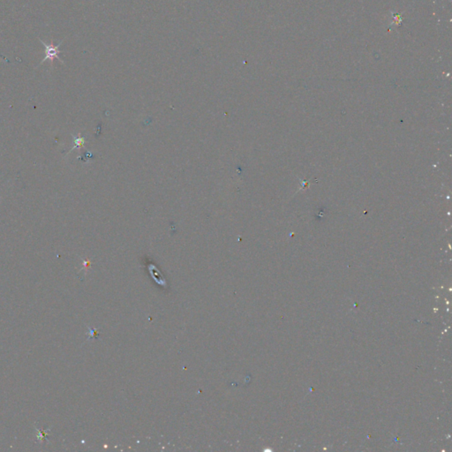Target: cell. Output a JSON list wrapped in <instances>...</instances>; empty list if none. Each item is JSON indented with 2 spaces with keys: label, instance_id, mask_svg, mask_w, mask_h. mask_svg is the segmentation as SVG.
I'll list each match as a JSON object with an SVG mask.
<instances>
[{
  "label": "cell",
  "instance_id": "6da1fadb",
  "mask_svg": "<svg viewBox=\"0 0 452 452\" xmlns=\"http://www.w3.org/2000/svg\"><path fill=\"white\" fill-rule=\"evenodd\" d=\"M39 41L41 42L42 45L45 47V57L44 59L41 61L40 65H42L43 62H45L46 60L51 61L52 65H53V62L55 59H58V60L60 61L62 64H64V62L61 60L60 58L59 57V53H60V50H59V47H60L62 42H59L58 45H55L53 44V42H50V43H46L45 42H43L41 39H39Z\"/></svg>",
  "mask_w": 452,
  "mask_h": 452
},
{
  "label": "cell",
  "instance_id": "7a4b0ae2",
  "mask_svg": "<svg viewBox=\"0 0 452 452\" xmlns=\"http://www.w3.org/2000/svg\"><path fill=\"white\" fill-rule=\"evenodd\" d=\"M38 431L39 432V433H38V440H41V441L44 440L45 437H46V433H43V432H42V430H38Z\"/></svg>",
  "mask_w": 452,
  "mask_h": 452
}]
</instances>
